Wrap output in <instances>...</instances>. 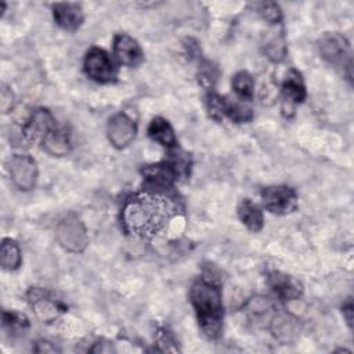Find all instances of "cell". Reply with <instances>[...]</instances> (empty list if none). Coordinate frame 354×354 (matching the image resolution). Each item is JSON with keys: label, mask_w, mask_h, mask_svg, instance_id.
<instances>
[{"label": "cell", "mask_w": 354, "mask_h": 354, "mask_svg": "<svg viewBox=\"0 0 354 354\" xmlns=\"http://www.w3.org/2000/svg\"><path fill=\"white\" fill-rule=\"evenodd\" d=\"M171 212L173 205L162 192L148 189L124 202L122 223L124 230L133 235L151 236L163 228Z\"/></svg>", "instance_id": "6da1fadb"}, {"label": "cell", "mask_w": 354, "mask_h": 354, "mask_svg": "<svg viewBox=\"0 0 354 354\" xmlns=\"http://www.w3.org/2000/svg\"><path fill=\"white\" fill-rule=\"evenodd\" d=\"M202 332L209 339H216L223 330V300L218 282L212 277L195 281L189 290Z\"/></svg>", "instance_id": "7a4b0ae2"}, {"label": "cell", "mask_w": 354, "mask_h": 354, "mask_svg": "<svg viewBox=\"0 0 354 354\" xmlns=\"http://www.w3.org/2000/svg\"><path fill=\"white\" fill-rule=\"evenodd\" d=\"M318 50L321 57L330 65L342 69L343 75L351 80L353 58L347 39L337 32H328L318 40Z\"/></svg>", "instance_id": "3957f363"}, {"label": "cell", "mask_w": 354, "mask_h": 354, "mask_svg": "<svg viewBox=\"0 0 354 354\" xmlns=\"http://www.w3.org/2000/svg\"><path fill=\"white\" fill-rule=\"evenodd\" d=\"M55 235L58 243L72 253L83 252L88 243L86 227L82 220L75 214H66L58 223L55 228Z\"/></svg>", "instance_id": "277c9868"}, {"label": "cell", "mask_w": 354, "mask_h": 354, "mask_svg": "<svg viewBox=\"0 0 354 354\" xmlns=\"http://www.w3.org/2000/svg\"><path fill=\"white\" fill-rule=\"evenodd\" d=\"M84 71L88 77L98 83H111L116 79V68L102 48L93 47L86 53Z\"/></svg>", "instance_id": "5b68a950"}, {"label": "cell", "mask_w": 354, "mask_h": 354, "mask_svg": "<svg viewBox=\"0 0 354 354\" xmlns=\"http://www.w3.org/2000/svg\"><path fill=\"white\" fill-rule=\"evenodd\" d=\"M264 207L275 214H288L297 207V194L288 185L267 187L261 191Z\"/></svg>", "instance_id": "8992f818"}, {"label": "cell", "mask_w": 354, "mask_h": 354, "mask_svg": "<svg viewBox=\"0 0 354 354\" xmlns=\"http://www.w3.org/2000/svg\"><path fill=\"white\" fill-rule=\"evenodd\" d=\"M8 171L12 183L21 191H30L37 181V165L26 153H15L8 162Z\"/></svg>", "instance_id": "52a82bcc"}, {"label": "cell", "mask_w": 354, "mask_h": 354, "mask_svg": "<svg viewBox=\"0 0 354 354\" xmlns=\"http://www.w3.org/2000/svg\"><path fill=\"white\" fill-rule=\"evenodd\" d=\"M283 104L282 111L286 116L293 113V106L303 102L306 98V86L301 75L296 69H289L282 83Z\"/></svg>", "instance_id": "ba28073f"}, {"label": "cell", "mask_w": 354, "mask_h": 354, "mask_svg": "<svg viewBox=\"0 0 354 354\" xmlns=\"http://www.w3.org/2000/svg\"><path fill=\"white\" fill-rule=\"evenodd\" d=\"M137 126L124 113H118L108 123V138L115 148L127 147L136 137Z\"/></svg>", "instance_id": "9c48e42d"}, {"label": "cell", "mask_w": 354, "mask_h": 354, "mask_svg": "<svg viewBox=\"0 0 354 354\" xmlns=\"http://www.w3.org/2000/svg\"><path fill=\"white\" fill-rule=\"evenodd\" d=\"M142 173L145 177V184L149 187L148 189L158 192H162L163 189L169 188L178 176V173L170 162L149 165L144 167Z\"/></svg>", "instance_id": "30bf717a"}, {"label": "cell", "mask_w": 354, "mask_h": 354, "mask_svg": "<svg viewBox=\"0 0 354 354\" xmlns=\"http://www.w3.org/2000/svg\"><path fill=\"white\" fill-rule=\"evenodd\" d=\"M300 329L299 319L288 313H277L270 321L271 333L283 344L293 343L299 337Z\"/></svg>", "instance_id": "8fae6325"}, {"label": "cell", "mask_w": 354, "mask_h": 354, "mask_svg": "<svg viewBox=\"0 0 354 354\" xmlns=\"http://www.w3.org/2000/svg\"><path fill=\"white\" fill-rule=\"evenodd\" d=\"M113 53L116 59L126 66H136L144 58V54L138 43L124 33H119L115 36Z\"/></svg>", "instance_id": "7c38bea8"}, {"label": "cell", "mask_w": 354, "mask_h": 354, "mask_svg": "<svg viewBox=\"0 0 354 354\" xmlns=\"http://www.w3.org/2000/svg\"><path fill=\"white\" fill-rule=\"evenodd\" d=\"M268 285L279 299L288 301L299 299L303 292L301 283L295 277L281 271H271L268 274Z\"/></svg>", "instance_id": "4fadbf2b"}, {"label": "cell", "mask_w": 354, "mask_h": 354, "mask_svg": "<svg viewBox=\"0 0 354 354\" xmlns=\"http://www.w3.org/2000/svg\"><path fill=\"white\" fill-rule=\"evenodd\" d=\"M263 51L266 57L272 62H279L286 55V41L281 24L274 25L263 35L261 40Z\"/></svg>", "instance_id": "5bb4252c"}, {"label": "cell", "mask_w": 354, "mask_h": 354, "mask_svg": "<svg viewBox=\"0 0 354 354\" xmlns=\"http://www.w3.org/2000/svg\"><path fill=\"white\" fill-rule=\"evenodd\" d=\"M54 21L65 30H76L83 22V11L77 3H57L53 6Z\"/></svg>", "instance_id": "9a60e30c"}, {"label": "cell", "mask_w": 354, "mask_h": 354, "mask_svg": "<svg viewBox=\"0 0 354 354\" xmlns=\"http://www.w3.org/2000/svg\"><path fill=\"white\" fill-rule=\"evenodd\" d=\"M29 300H30L32 308L35 310L36 315L43 322H48V321L55 319L58 317V314L61 311H64V307L58 301L53 300L46 293H43L41 290H37V289L30 292Z\"/></svg>", "instance_id": "2e32d148"}, {"label": "cell", "mask_w": 354, "mask_h": 354, "mask_svg": "<svg viewBox=\"0 0 354 354\" xmlns=\"http://www.w3.org/2000/svg\"><path fill=\"white\" fill-rule=\"evenodd\" d=\"M55 126V120L47 109H37L29 118L24 133L29 140H43V137Z\"/></svg>", "instance_id": "e0dca14e"}, {"label": "cell", "mask_w": 354, "mask_h": 354, "mask_svg": "<svg viewBox=\"0 0 354 354\" xmlns=\"http://www.w3.org/2000/svg\"><path fill=\"white\" fill-rule=\"evenodd\" d=\"M43 148L53 156H62L66 155L71 149V141L68 137V133L55 126L53 127L41 140Z\"/></svg>", "instance_id": "ac0fdd59"}, {"label": "cell", "mask_w": 354, "mask_h": 354, "mask_svg": "<svg viewBox=\"0 0 354 354\" xmlns=\"http://www.w3.org/2000/svg\"><path fill=\"white\" fill-rule=\"evenodd\" d=\"M148 136L151 137V140L156 141L158 144L166 148H174L177 144V138L173 131V127L166 119L160 116H156L151 120L148 126Z\"/></svg>", "instance_id": "d6986e66"}, {"label": "cell", "mask_w": 354, "mask_h": 354, "mask_svg": "<svg viewBox=\"0 0 354 354\" xmlns=\"http://www.w3.org/2000/svg\"><path fill=\"white\" fill-rule=\"evenodd\" d=\"M238 217L239 220L253 232H257L263 228L264 218L260 207L253 203L250 199H243L238 205Z\"/></svg>", "instance_id": "ffe728a7"}, {"label": "cell", "mask_w": 354, "mask_h": 354, "mask_svg": "<svg viewBox=\"0 0 354 354\" xmlns=\"http://www.w3.org/2000/svg\"><path fill=\"white\" fill-rule=\"evenodd\" d=\"M22 254L18 243L12 239H4L0 248V264L7 271H14L21 266Z\"/></svg>", "instance_id": "44dd1931"}, {"label": "cell", "mask_w": 354, "mask_h": 354, "mask_svg": "<svg viewBox=\"0 0 354 354\" xmlns=\"http://www.w3.org/2000/svg\"><path fill=\"white\" fill-rule=\"evenodd\" d=\"M232 88L241 100L243 101L252 100L254 94V82L252 75L248 73L246 71H241L235 73V76L232 77Z\"/></svg>", "instance_id": "7402d4cb"}, {"label": "cell", "mask_w": 354, "mask_h": 354, "mask_svg": "<svg viewBox=\"0 0 354 354\" xmlns=\"http://www.w3.org/2000/svg\"><path fill=\"white\" fill-rule=\"evenodd\" d=\"M224 115H227L230 119H232L236 123L248 122L253 118L252 109L249 106H246L239 101H227V100H225Z\"/></svg>", "instance_id": "603a6c76"}, {"label": "cell", "mask_w": 354, "mask_h": 354, "mask_svg": "<svg viewBox=\"0 0 354 354\" xmlns=\"http://www.w3.org/2000/svg\"><path fill=\"white\" fill-rule=\"evenodd\" d=\"M259 97L264 105H271L278 97V84L272 76H267L261 80L259 88Z\"/></svg>", "instance_id": "cb8c5ba5"}, {"label": "cell", "mask_w": 354, "mask_h": 354, "mask_svg": "<svg viewBox=\"0 0 354 354\" xmlns=\"http://www.w3.org/2000/svg\"><path fill=\"white\" fill-rule=\"evenodd\" d=\"M3 325L11 332H24L29 326L28 318L17 311H4L3 313Z\"/></svg>", "instance_id": "d4e9b609"}, {"label": "cell", "mask_w": 354, "mask_h": 354, "mask_svg": "<svg viewBox=\"0 0 354 354\" xmlns=\"http://www.w3.org/2000/svg\"><path fill=\"white\" fill-rule=\"evenodd\" d=\"M217 76H218L217 68L212 62L205 61L201 64L198 71V82L201 83L202 87L212 88L217 80Z\"/></svg>", "instance_id": "484cf974"}, {"label": "cell", "mask_w": 354, "mask_h": 354, "mask_svg": "<svg viewBox=\"0 0 354 354\" xmlns=\"http://www.w3.org/2000/svg\"><path fill=\"white\" fill-rule=\"evenodd\" d=\"M259 12L261 14V17L268 21L270 24L272 25H277V24H281V19H282V12H281V8L277 3L274 1H266V3H261L259 4Z\"/></svg>", "instance_id": "4316f807"}, {"label": "cell", "mask_w": 354, "mask_h": 354, "mask_svg": "<svg viewBox=\"0 0 354 354\" xmlns=\"http://www.w3.org/2000/svg\"><path fill=\"white\" fill-rule=\"evenodd\" d=\"M206 106L209 111L210 118L214 120H221L224 116V108H225V98L217 95V94H209L206 100Z\"/></svg>", "instance_id": "83f0119b"}, {"label": "cell", "mask_w": 354, "mask_h": 354, "mask_svg": "<svg viewBox=\"0 0 354 354\" xmlns=\"http://www.w3.org/2000/svg\"><path fill=\"white\" fill-rule=\"evenodd\" d=\"M14 93L7 87V86H1L0 88V109L3 113H7L12 109L14 106Z\"/></svg>", "instance_id": "f1b7e54d"}, {"label": "cell", "mask_w": 354, "mask_h": 354, "mask_svg": "<svg viewBox=\"0 0 354 354\" xmlns=\"http://www.w3.org/2000/svg\"><path fill=\"white\" fill-rule=\"evenodd\" d=\"M354 308V306H353V301H351V299H348L344 304H343V307H342V313H343V317H344V319H346V322H347V325L351 328L353 326V310Z\"/></svg>", "instance_id": "f546056e"}, {"label": "cell", "mask_w": 354, "mask_h": 354, "mask_svg": "<svg viewBox=\"0 0 354 354\" xmlns=\"http://www.w3.org/2000/svg\"><path fill=\"white\" fill-rule=\"evenodd\" d=\"M35 351H37V353H43V351L44 353H55L57 348L54 346H51V343L47 342V340H39V342H36Z\"/></svg>", "instance_id": "4dcf8cb0"}]
</instances>
